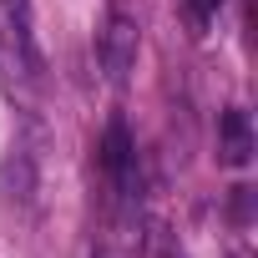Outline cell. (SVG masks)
I'll return each mask as SVG.
<instances>
[{"instance_id":"6da1fadb","label":"cell","mask_w":258,"mask_h":258,"mask_svg":"<svg viewBox=\"0 0 258 258\" xmlns=\"http://www.w3.org/2000/svg\"><path fill=\"white\" fill-rule=\"evenodd\" d=\"M137 21H126V16H106V31H101V41H96V56H101V71H106V81H126L132 76V66H137Z\"/></svg>"},{"instance_id":"7a4b0ae2","label":"cell","mask_w":258,"mask_h":258,"mask_svg":"<svg viewBox=\"0 0 258 258\" xmlns=\"http://www.w3.org/2000/svg\"><path fill=\"white\" fill-rule=\"evenodd\" d=\"M218 162L223 167H248L253 162V121L243 106H228L218 121Z\"/></svg>"},{"instance_id":"3957f363","label":"cell","mask_w":258,"mask_h":258,"mask_svg":"<svg viewBox=\"0 0 258 258\" xmlns=\"http://www.w3.org/2000/svg\"><path fill=\"white\" fill-rule=\"evenodd\" d=\"M101 167L116 177V187H121V192H132V187H137V147H132V137H126V126H121V121H111V126H106Z\"/></svg>"},{"instance_id":"277c9868","label":"cell","mask_w":258,"mask_h":258,"mask_svg":"<svg viewBox=\"0 0 258 258\" xmlns=\"http://www.w3.org/2000/svg\"><path fill=\"white\" fill-rule=\"evenodd\" d=\"M0 76H6V81L26 76V56L16 46V31H6V26H0Z\"/></svg>"},{"instance_id":"5b68a950","label":"cell","mask_w":258,"mask_h":258,"mask_svg":"<svg viewBox=\"0 0 258 258\" xmlns=\"http://www.w3.org/2000/svg\"><path fill=\"white\" fill-rule=\"evenodd\" d=\"M218 11H223V0H187V16H192V26H208Z\"/></svg>"},{"instance_id":"8992f818","label":"cell","mask_w":258,"mask_h":258,"mask_svg":"<svg viewBox=\"0 0 258 258\" xmlns=\"http://www.w3.org/2000/svg\"><path fill=\"white\" fill-rule=\"evenodd\" d=\"M0 6H6V16H16V21L26 26V11H31V0H0Z\"/></svg>"}]
</instances>
